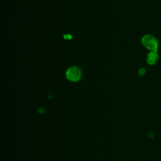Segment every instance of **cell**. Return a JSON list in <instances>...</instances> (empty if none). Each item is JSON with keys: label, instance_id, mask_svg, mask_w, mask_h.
<instances>
[{"label": "cell", "instance_id": "1", "mask_svg": "<svg viewBox=\"0 0 161 161\" xmlns=\"http://www.w3.org/2000/svg\"><path fill=\"white\" fill-rule=\"evenodd\" d=\"M141 42L142 45L150 51H158V40L152 35H145L142 36Z\"/></svg>", "mask_w": 161, "mask_h": 161}, {"label": "cell", "instance_id": "2", "mask_svg": "<svg viewBox=\"0 0 161 161\" xmlns=\"http://www.w3.org/2000/svg\"><path fill=\"white\" fill-rule=\"evenodd\" d=\"M82 75L80 69L76 66H72L67 69L65 72L66 79L72 82H75L79 80Z\"/></svg>", "mask_w": 161, "mask_h": 161}, {"label": "cell", "instance_id": "3", "mask_svg": "<svg viewBox=\"0 0 161 161\" xmlns=\"http://www.w3.org/2000/svg\"><path fill=\"white\" fill-rule=\"evenodd\" d=\"M159 59V55L158 51H150L146 57V60L148 64L153 65L156 64Z\"/></svg>", "mask_w": 161, "mask_h": 161}, {"label": "cell", "instance_id": "4", "mask_svg": "<svg viewBox=\"0 0 161 161\" xmlns=\"http://www.w3.org/2000/svg\"><path fill=\"white\" fill-rule=\"evenodd\" d=\"M145 72H146V70H145V69H143V68H140V69H139V70H138V75H139L140 76L144 75L145 74Z\"/></svg>", "mask_w": 161, "mask_h": 161}]
</instances>
